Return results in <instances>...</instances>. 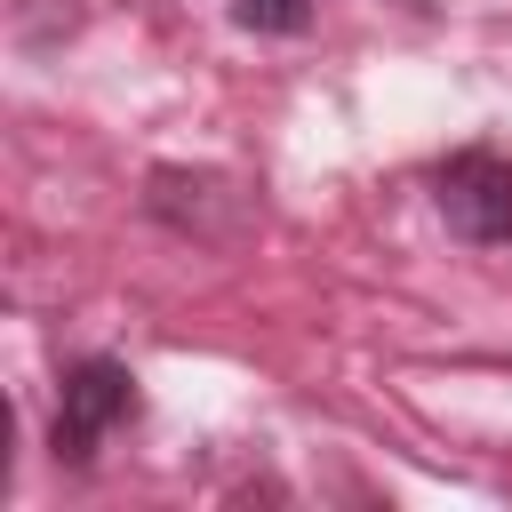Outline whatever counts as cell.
Wrapping results in <instances>:
<instances>
[{
	"instance_id": "2",
	"label": "cell",
	"mask_w": 512,
	"mask_h": 512,
	"mask_svg": "<svg viewBox=\"0 0 512 512\" xmlns=\"http://www.w3.org/2000/svg\"><path fill=\"white\" fill-rule=\"evenodd\" d=\"M432 200H440L448 232H464L472 248L512 240V160H504V152H488V144L456 152V160L432 176Z\"/></svg>"
},
{
	"instance_id": "3",
	"label": "cell",
	"mask_w": 512,
	"mask_h": 512,
	"mask_svg": "<svg viewBox=\"0 0 512 512\" xmlns=\"http://www.w3.org/2000/svg\"><path fill=\"white\" fill-rule=\"evenodd\" d=\"M216 200H240V184H232V176H184V168H160V176H152V216H168L176 232L216 240V232H224V224L208 216Z\"/></svg>"
},
{
	"instance_id": "4",
	"label": "cell",
	"mask_w": 512,
	"mask_h": 512,
	"mask_svg": "<svg viewBox=\"0 0 512 512\" xmlns=\"http://www.w3.org/2000/svg\"><path fill=\"white\" fill-rule=\"evenodd\" d=\"M232 16H240V32H304L312 24V0H232Z\"/></svg>"
},
{
	"instance_id": "1",
	"label": "cell",
	"mask_w": 512,
	"mask_h": 512,
	"mask_svg": "<svg viewBox=\"0 0 512 512\" xmlns=\"http://www.w3.org/2000/svg\"><path fill=\"white\" fill-rule=\"evenodd\" d=\"M136 416V376L120 368V360H72L64 368V392H56V432H48V448L64 456V464H88L104 440H112V424H128Z\"/></svg>"
}]
</instances>
